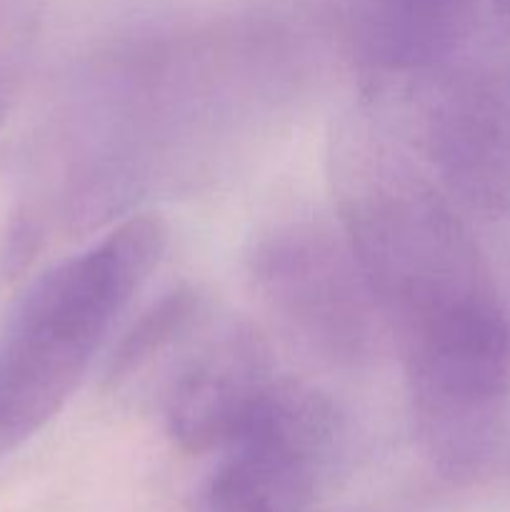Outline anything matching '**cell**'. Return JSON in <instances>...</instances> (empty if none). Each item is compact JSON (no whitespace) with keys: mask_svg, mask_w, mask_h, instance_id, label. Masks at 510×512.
I'll use <instances>...</instances> for the list:
<instances>
[{"mask_svg":"<svg viewBox=\"0 0 510 512\" xmlns=\"http://www.w3.org/2000/svg\"><path fill=\"white\" fill-rule=\"evenodd\" d=\"M338 208L430 458L473 473L510 388V323L478 243L440 185L378 140L345 143Z\"/></svg>","mask_w":510,"mask_h":512,"instance_id":"obj_1","label":"cell"},{"mask_svg":"<svg viewBox=\"0 0 510 512\" xmlns=\"http://www.w3.org/2000/svg\"><path fill=\"white\" fill-rule=\"evenodd\" d=\"M163 250V223L135 215L30 285L0 335V458L73 398Z\"/></svg>","mask_w":510,"mask_h":512,"instance_id":"obj_2","label":"cell"},{"mask_svg":"<svg viewBox=\"0 0 510 512\" xmlns=\"http://www.w3.org/2000/svg\"><path fill=\"white\" fill-rule=\"evenodd\" d=\"M250 275L265 308L310 353L333 365L373 355L383 325L343 230L278 225L255 243Z\"/></svg>","mask_w":510,"mask_h":512,"instance_id":"obj_3","label":"cell"},{"mask_svg":"<svg viewBox=\"0 0 510 512\" xmlns=\"http://www.w3.org/2000/svg\"><path fill=\"white\" fill-rule=\"evenodd\" d=\"M338 430L325 395L278 378L248 428L223 450L198 512H305Z\"/></svg>","mask_w":510,"mask_h":512,"instance_id":"obj_4","label":"cell"},{"mask_svg":"<svg viewBox=\"0 0 510 512\" xmlns=\"http://www.w3.org/2000/svg\"><path fill=\"white\" fill-rule=\"evenodd\" d=\"M423 80L420 140L435 183L473 213H510V68L450 60Z\"/></svg>","mask_w":510,"mask_h":512,"instance_id":"obj_5","label":"cell"},{"mask_svg":"<svg viewBox=\"0 0 510 512\" xmlns=\"http://www.w3.org/2000/svg\"><path fill=\"white\" fill-rule=\"evenodd\" d=\"M370 83L425 78L455 60L478 0H310Z\"/></svg>","mask_w":510,"mask_h":512,"instance_id":"obj_6","label":"cell"},{"mask_svg":"<svg viewBox=\"0 0 510 512\" xmlns=\"http://www.w3.org/2000/svg\"><path fill=\"white\" fill-rule=\"evenodd\" d=\"M275 383L263 340L243 325H230L170 380L163 400L170 438L188 453H223L248 428Z\"/></svg>","mask_w":510,"mask_h":512,"instance_id":"obj_7","label":"cell"},{"mask_svg":"<svg viewBox=\"0 0 510 512\" xmlns=\"http://www.w3.org/2000/svg\"><path fill=\"white\" fill-rule=\"evenodd\" d=\"M200 303L190 290H173L160 303L145 310L113 355V378H128L158 358L165 348L178 343L198 320Z\"/></svg>","mask_w":510,"mask_h":512,"instance_id":"obj_8","label":"cell"},{"mask_svg":"<svg viewBox=\"0 0 510 512\" xmlns=\"http://www.w3.org/2000/svg\"><path fill=\"white\" fill-rule=\"evenodd\" d=\"M495 8L500 10V13H508L510 15V0H493Z\"/></svg>","mask_w":510,"mask_h":512,"instance_id":"obj_9","label":"cell"},{"mask_svg":"<svg viewBox=\"0 0 510 512\" xmlns=\"http://www.w3.org/2000/svg\"><path fill=\"white\" fill-rule=\"evenodd\" d=\"M0 120H3V105H0Z\"/></svg>","mask_w":510,"mask_h":512,"instance_id":"obj_10","label":"cell"}]
</instances>
